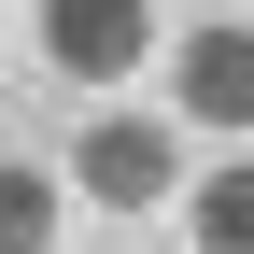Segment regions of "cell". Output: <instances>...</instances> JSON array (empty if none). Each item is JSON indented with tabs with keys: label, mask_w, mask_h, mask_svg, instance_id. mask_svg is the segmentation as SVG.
I'll return each instance as SVG.
<instances>
[{
	"label": "cell",
	"mask_w": 254,
	"mask_h": 254,
	"mask_svg": "<svg viewBox=\"0 0 254 254\" xmlns=\"http://www.w3.org/2000/svg\"><path fill=\"white\" fill-rule=\"evenodd\" d=\"M170 99H184V127H254V28H184V71H170Z\"/></svg>",
	"instance_id": "obj_3"
},
{
	"label": "cell",
	"mask_w": 254,
	"mask_h": 254,
	"mask_svg": "<svg viewBox=\"0 0 254 254\" xmlns=\"http://www.w3.org/2000/svg\"><path fill=\"white\" fill-rule=\"evenodd\" d=\"M71 184L99 212H155V198H184V127H155V113H99L71 141Z\"/></svg>",
	"instance_id": "obj_1"
},
{
	"label": "cell",
	"mask_w": 254,
	"mask_h": 254,
	"mask_svg": "<svg viewBox=\"0 0 254 254\" xmlns=\"http://www.w3.org/2000/svg\"><path fill=\"white\" fill-rule=\"evenodd\" d=\"M28 28H43V57H57L71 85H127V71L155 57V0H43Z\"/></svg>",
	"instance_id": "obj_2"
},
{
	"label": "cell",
	"mask_w": 254,
	"mask_h": 254,
	"mask_svg": "<svg viewBox=\"0 0 254 254\" xmlns=\"http://www.w3.org/2000/svg\"><path fill=\"white\" fill-rule=\"evenodd\" d=\"M57 212H71V184L28 170V155H0V254H57Z\"/></svg>",
	"instance_id": "obj_5"
},
{
	"label": "cell",
	"mask_w": 254,
	"mask_h": 254,
	"mask_svg": "<svg viewBox=\"0 0 254 254\" xmlns=\"http://www.w3.org/2000/svg\"><path fill=\"white\" fill-rule=\"evenodd\" d=\"M184 240L198 254H254V155H226V170L184 184Z\"/></svg>",
	"instance_id": "obj_4"
}]
</instances>
